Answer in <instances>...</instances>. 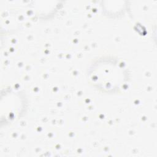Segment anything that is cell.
Instances as JSON below:
<instances>
[{"label":"cell","instance_id":"1","mask_svg":"<svg viewBox=\"0 0 157 157\" xmlns=\"http://www.w3.org/2000/svg\"><path fill=\"white\" fill-rule=\"evenodd\" d=\"M99 69L103 71L104 76L99 78V82L101 85H103L104 89L109 90L117 89L120 84L117 80H115L112 76L118 77L121 78V76L123 75V72L122 67L117 61H109L108 63L107 62L101 63Z\"/></svg>","mask_w":157,"mask_h":157}]
</instances>
